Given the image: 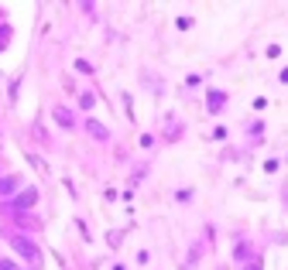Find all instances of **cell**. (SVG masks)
<instances>
[{"label":"cell","mask_w":288,"mask_h":270,"mask_svg":"<svg viewBox=\"0 0 288 270\" xmlns=\"http://www.w3.org/2000/svg\"><path fill=\"white\" fill-rule=\"evenodd\" d=\"M11 247L17 250V253H21V257H28V263H31V267H41V250L35 247V243H31V239L24 236V233H17V236H11Z\"/></svg>","instance_id":"6da1fadb"},{"label":"cell","mask_w":288,"mask_h":270,"mask_svg":"<svg viewBox=\"0 0 288 270\" xmlns=\"http://www.w3.org/2000/svg\"><path fill=\"white\" fill-rule=\"evenodd\" d=\"M35 202H38V188H24L21 195L14 199V212H28Z\"/></svg>","instance_id":"7a4b0ae2"},{"label":"cell","mask_w":288,"mask_h":270,"mask_svg":"<svg viewBox=\"0 0 288 270\" xmlns=\"http://www.w3.org/2000/svg\"><path fill=\"white\" fill-rule=\"evenodd\" d=\"M17 185H21V178H17V175H7V178H0V199H11L14 191H17Z\"/></svg>","instance_id":"3957f363"},{"label":"cell","mask_w":288,"mask_h":270,"mask_svg":"<svg viewBox=\"0 0 288 270\" xmlns=\"http://www.w3.org/2000/svg\"><path fill=\"white\" fill-rule=\"evenodd\" d=\"M206 103H209V113H219L223 106H227V92H223V89H213Z\"/></svg>","instance_id":"277c9868"},{"label":"cell","mask_w":288,"mask_h":270,"mask_svg":"<svg viewBox=\"0 0 288 270\" xmlns=\"http://www.w3.org/2000/svg\"><path fill=\"white\" fill-rule=\"evenodd\" d=\"M86 130H90L96 140H106V137H110V134H106V127H103V124H96V120H86Z\"/></svg>","instance_id":"5b68a950"},{"label":"cell","mask_w":288,"mask_h":270,"mask_svg":"<svg viewBox=\"0 0 288 270\" xmlns=\"http://www.w3.org/2000/svg\"><path fill=\"white\" fill-rule=\"evenodd\" d=\"M55 124H58V127H72L76 120H72V113L65 110V106H58V110H55Z\"/></svg>","instance_id":"8992f818"},{"label":"cell","mask_w":288,"mask_h":270,"mask_svg":"<svg viewBox=\"0 0 288 270\" xmlns=\"http://www.w3.org/2000/svg\"><path fill=\"white\" fill-rule=\"evenodd\" d=\"M79 106H82V110H93V106H96V96H93V92H82V96H79Z\"/></svg>","instance_id":"52a82bcc"},{"label":"cell","mask_w":288,"mask_h":270,"mask_svg":"<svg viewBox=\"0 0 288 270\" xmlns=\"http://www.w3.org/2000/svg\"><path fill=\"white\" fill-rule=\"evenodd\" d=\"M7 41H11V28H7V24H0V45L7 48Z\"/></svg>","instance_id":"ba28073f"},{"label":"cell","mask_w":288,"mask_h":270,"mask_svg":"<svg viewBox=\"0 0 288 270\" xmlns=\"http://www.w3.org/2000/svg\"><path fill=\"white\" fill-rule=\"evenodd\" d=\"M76 68H79V72H86V76H93V65L86 62V58H79V62H76Z\"/></svg>","instance_id":"9c48e42d"},{"label":"cell","mask_w":288,"mask_h":270,"mask_svg":"<svg viewBox=\"0 0 288 270\" xmlns=\"http://www.w3.org/2000/svg\"><path fill=\"white\" fill-rule=\"evenodd\" d=\"M175 24H179L182 31H189V28H192V17H179V21H175Z\"/></svg>","instance_id":"30bf717a"},{"label":"cell","mask_w":288,"mask_h":270,"mask_svg":"<svg viewBox=\"0 0 288 270\" xmlns=\"http://www.w3.org/2000/svg\"><path fill=\"white\" fill-rule=\"evenodd\" d=\"M0 270H21V267H17L14 260H0Z\"/></svg>","instance_id":"8fae6325"},{"label":"cell","mask_w":288,"mask_h":270,"mask_svg":"<svg viewBox=\"0 0 288 270\" xmlns=\"http://www.w3.org/2000/svg\"><path fill=\"white\" fill-rule=\"evenodd\" d=\"M261 267H264V263H261V257H254L251 263H247V270H261Z\"/></svg>","instance_id":"7c38bea8"},{"label":"cell","mask_w":288,"mask_h":270,"mask_svg":"<svg viewBox=\"0 0 288 270\" xmlns=\"http://www.w3.org/2000/svg\"><path fill=\"white\" fill-rule=\"evenodd\" d=\"M281 82H288V68H285V72H281Z\"/></svg>","instance_id":"4fadbf2b"},{"label":"cell","mask_w":288,"mask_h":270,"mask_svg":"<svg viewBox=\"0 0 288 270\" xmlns=\"http://www.w3.org/2000/svg\"><path fill=\"white\" fill-rule=\"evenodd\" d=\"M0 52H4V45H0Z\"/></svg>","instance_id":"5bb4252c"}]
</instances>
